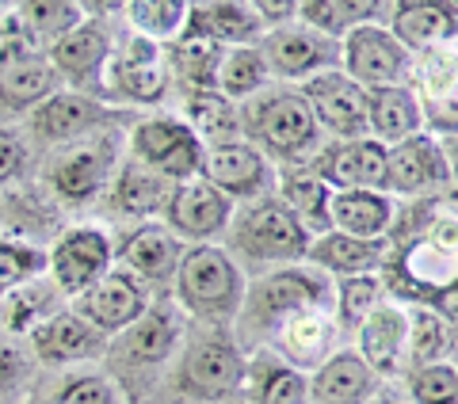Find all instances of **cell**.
Instances as JSON below:
<instances>
[{
	"label": "cell",
	"mask_w": 458,
	"mask_h": 404,
	"mask_svg": "<svg viewBox=\"0 0 458 404\" xmlns=\"http://www.w3.org/2000/svg\"><path fill=\"white\" fill-rule=\"evenodd\" d=\"M183 328L188 316L168 294H157L149 309L138 316L131 328H123L119 336L107 343V366H111V385L119 382L131 397H146L165 374V366L180 355L183 348Z\"/></svg>",
	"instance_id": "obj_1"
},
{
	"label": "cell",
	"mask_w": 458,
	"mask_h": 404,
	"mask_svg": "<svg viewBox=\"0 0 458 404\" xmlns=\"http://www.w3.org/2000/svg\"><path fill=\"white\" fill-rule=\"evenodd\" d=\"M237 111L241 141H249L256 153H264L279 168L310 164L325 146L321 126L298 88H264L260 96L237 104Z\"/></svg>",
	"instance_id": "obj_2"
},
{
	"label": "cell",
	"mask_w": 458,
	"mask_h": 404,
	"mask_svg": "<svg viewBox=\"0 0 458 404\" xmlns=\"http://www.w3.org/2000/svg\"><path fill=\"white\" fill-rule=\"evenodd\" d=\"M225 240H229L225 256L233 259L237 267L256 264V267L276 271V267L306 264L313 237L276 195H267V198L233 206V218L225 225Z\"/></svg>",
	"instance_id": "obj_3"
},
{
	"label": "cell",
	"mask_w": 458,
	"mask_h": 404,
	"mask_svg": "<svg viewBox=\"0 0 458 404\" xmlns=\"http://www.w3.org/2000/svg\"><path fill=\"white\" fill-rule=\"evenodd\" d=\"M245 271L225 256L218 244H191L172 279V301L183 316H195L203 324H233L245 301Z\"/></svg>",
	"instance_id": "obj_4"
},
{
	"label": "cell",
	"mask_w": 458,
	"mask_h": 404,
	"mask_svg": "<svg viewBox=\"0 0 458 404\" xmlns=\"http://www.w3.org/2000/svg\"><path fill=\"white\" fill-rule=\"evenodd\" d=\"M313 309H333V279L321 275L310 264L276 267V271H264L252 286H245L237 324L249 328L264 348L271 340V332H279L286 321L313 313Z\"/></svg>",
	"instance_id": "obj_5"
},
{
	"label": "cell",
	"mask_w": 458,
	"mask_h": 404,
	"mask_svg": "<svg viewBox=\"0 0 458 404\" xmlns=\"http://www.w3.org/2000/svg\"><path fill=\"white\" fill-rule=\"evenodd\" d=\"M382 195L394 202H417V198H443L454 195V156L451 146H443L439 134H412L409 141L386 149L382 168Z\"/></svg>",
	"instance_id": "obj_6"
},
{
	"label": "cell",
	"mask_w": 458,
	"mask_h": 404,
	"mask_svg": "<svg viewBox=\"0 0 458 404\" xmlns=\"http://www.w3.org/2000/svg\"><path fill=\"white\" fill-rule=\"evenodd\" d=\"M119 153L123 138L114 126H104L96 134L73 141V146H65L50 164V191L69 206H89L92 198H99L111 187L114 172L123 164Z\"/></svg>",
	"instance_id": "obj_7"
},
{
	"label": "cell",
	"mask_w": 458,
	"mask_h": 404,
	"mask_svg": "<svg viewBox=\"0 0 458 404\" xmlns=\"http://www.w3.org/2000/svg\"><path fill=\"white\" fill-rule=\"evenodd\" d=\"M245 366H249V355L241 351V343L233 336H225L222 328H214L180 355L176 382L191 400L214 404L245 389Z\"/></svg>",
	"instance_id": "obj_8"
},
{
	"label": "cell",
	"mask_w": 458,
	"mask_h": 404,
	"mask_svg": "<svg viewBox=\"0 0 458 404\" xmlns=\"http://www.w3.org/2000/svg\"><path fill=\"white\" fill-rule=\"evenodd\" d=\"M168 62L165 46L149 38H126L119 50H111L104 73H99V88L114 104H138V107H157L168 96Z\"/></svg>",
	"instance_id": "obj_9"
},
{
	"label": "cell",
	"mask_w": 458,
	"mask_h": 404,
	"mask_svg": "<svg viewBox=\"0 0 458 404\" xmlns=\"http://www.w3.org/2000/svg\"><path fill=\"white\" fill-rule=\"evenodd\" d=\"M340 73L363 92L412 84V54L386 31V23H363L340 38Z\"/></svg>",
	"instance_id": "obj_10"
},
{
	"label": "cell",
	"mask_w": 458,
	"mask_h": 404,
	"mask_svg": "<svg viewBox=\"0 0 458 404\" xmlns=\"http://www.w3.org/2000/svg\"><path fill=\"white\" fill-rule=\"evenodd\" d=\"M203 156L207 149L199 146L183 119H168V114H153L141 119L131 130V161L146 164L168 183H188L203 176Z\"/></svg>",
	"instance_id": "obj_11"
},
{
	"label": "cell",
	"mask_w": 458,
	"mask_h": 404,
	"mask_svg": "<svg viewBox=\"0 0 458 404\" xmlns=\"http://www.w3.org/2000/svg\"><path fill=\"white\" fill-rule=\"evenodd\" d=\"M111 267H114V244L107 237V229L99 225L65 229L47 252L50 282L69 298H81L84 290H92Z\"/></svg>",
	"instance_id": "obj_12"
},
{
	"label": "cell",
	"mask_w": 458,
	"mask_h": 404,
	"mask_svg": "<svg viewBox=\"0 0 458 404\" xmlns=\"http://www.w3.org/2000/svg\"><path fill=\"white\" fill-rule=\"evenodd\" d=\"M260 54L267 62L271 80H310L318 73H333L340 69V42L310 31L306 23H283L276 31L260 35Z\"/></svg>",
	"instance_id": "obj_13"
},
{
	"label": "cell",
	"mask_w": 458,
	"mask_h": 404,
	"mask_svg": "<svg viewBox=\"0 0 458 404\" xmlns=\"http://www.w3.org/2000/svg\"><path fill=\"white\" fill-rule=\"evenodd\" d=\"M298 92H302V99L310 104L321 134H328L333 141L367 138V92L355 80L344 77L340 69L302 80Z\"/></svg>",
	"instance_id": "obj_14"
},
{
	"label": "cell",
	"mask_w": 458,
	"mask_h": 404,
	"mask_svg": "<svg viewBox=\"0 0 458 404\" xmlns=\"http://www.w3.org/2000/svg\"><path fill=\"white\" fill-rule=\"evenodd\" d=\"M54 92H62V77L50 57L8 31L0 46V111H35Z\"/></svg>",
	"instance_id": "obj_15"
},
{
	"label": "cell",
	"mask_w": 458,
	"mask_h": 404,
	"mask_svg": "<svg viewBox=\"0 0 458 404\" xmlns=\"http://www.w3.org/2000/svg\"><path fill=\"white\" fill-rule=\"evenodd\" d=\"M180 259H183V240L165 222H141L114 248V267L131 271L149 294L172 286Z\"/></svg>",
	"instance_id": "obj_16"
},
{
	"label": "cell",
	"mask_w": 458,
	"mask_h": 404,
	"mask_svg": "<svg viewBox=\"0 0 458 404\" xmlns=\"http://www.w3.org/2000/svg\"><path fill=\"white\" fill-rule=\"evenodd\" d=\"M203 180L237 206V202H256L276 191V164L264 153H256L249 141H233V146L207 149Z\"/></svg>",
	"instance_id": "obj_17"
},
{
	"label": "cell",
	"mask_w": 458,
	"mask_h": 404,
	"mask_svg": "<svg viewBox=\"0 0 458 404\" xmlns=\"http://www.w3.org/2000/svg\"><path fill=\"white\" fill-rule=\"evenodd\" d=\"M149 301H153V294L131 275V271L111 267L92 290L73 298L69 309H73L77 316H84L92 328H99L104 336H119L123 328H131L138 316L149 309Z\"/></svg>",
	"instance_id": "obj_18"
},
{
	"label": "cell",
	"mask_w": 458,
	"mask_h": 404,
	"mask_svg": "<svg viewBox=\"0 0 458 404\" xmlns=\"http://www.w3.org/2000/svg\"><path fill=\"white\" fill-rule=\"evenodd\" d=\"M161 218L176 237H188L195 244H214L218 237H225V225L233 218V202L199 176L172 187Z\"/></svg>",
	"instance_id": "obj_19"
},
{
	"label": "cell",
	"mask_w": 458,
	"mask_h": 404,
	"mask_svg": "<svg viewBox=\"0 0 458 404\" xmlns=\"http://www.w3.org/2000/svg\"><path fill=\"white\" fill-rule=\"evenodd\" d=\"M104 126H111V111L96 96L73 92V88L54 92L31 111V130L47 146H73V141L89 138Z\"/></svg>",
	"instance_id": "obj_20"
},
{
	"label": "cell",
	"mask_w": 458,
	"mask_h": 404,
	"mask_svg": "<svg viewBox=\"0 0 458 404\" xmlns=\"http://www.w3.org/2000/svg\"><path fill=\"white\" fill-rule=\"evenodd\" d=\"M310 168L333 187V191H382L386 146L370 138L355 141H325Z\"/></svg>",
	"instance_id": "obj_21"
},
{
	"label": "cell",
	"mask_w": 458,
	"mask_h": 404,
	"mask_svg": "<svg viewBox=\"0 0 458 404\" xmlns=\"http://www.w3.org/2000/svg\"><path fill=\"white\" fill-rule=\"evenodd\" d=\"M264 348L276 351L286 366L313 374L328 355L340 351V324H336L333 309H313V313L286 321L279 332H271V340Z\"/></svg>",
	"instance_id": "obj_22"
},
{
	"label": "cell",
	"mask_w": 458,
	"mask_h": 404,
	"mask_svg": "<svg viewBox=\"0 0 458 404\" xmlns=\"http://www.w3.org/2000/svg\"><path fill=\"white\" fill-rule=\"evenodd\" d=\"M405 343H409V321H405V309L394 306V301H382L355 328V355L370 366L375 378H401L409 370Z\"/></svg>",
	"instance_id": "obj_23"
},
{
	"label": "cell",
	"mask_w": 458,
	"mask_h": 404,
	"mask_svg": "<svg viewBox=\"0 0 458 404\" xmlns=\"http://www.w3.org/2000/svg\"><path fill=\"white\" fill-rule=\"evenodd\" d=\"M111 336H104L99 328H92L84 316L73 309H57L31 332V348L42 363L65 366V363H92V358L107 355Z\"/></svg>",
	"instance_id": "obj_24"
},
{
	"label": "cell",
	"mask_w": 458,
	"mask_h": 404,
	"mask_svg": "<svg viewBox=\"0 0 458 404\" xmlns=\"http://www.w3.org/2000/svg\"><path fill=\"white\" fill-rule=\"evenodd\" d=\"M264 35L260 20L252 16L245 0H203V4H188V20H183L180 38L210 42V46L233 50V46H256Z\"/></svg>",
	"instance_id": "obj_25"
},
{
	"label": "cell",
	"mask_w": 458,
	"mask_h": 404,
	"mask_svg": "<svg viewBox=\"0 0 458 404\" xmlns=\"http://www.w3.org/2000/svg\"><path fill=\"white\" fill-rule=\"evenodd\" d=\"M390 31L401 46H405L412 57L439 50V46H454L458 35V20H454V4H428V0H401V4H390Z\"/></svg>",
	"instance_id": "obj_26"
},
{
	"label": "cell",
	"mask_w": 458,
	"mask_h": 404,
	"mask_svg": "<svg viewBox=\"0 0 458 404\" xmlns=\"http://www.w3.org/2000/svg\"><path fill=\"white\" fill-rule=\"evenodd\" d=\"M306 378H310V404H367L378 393V378L355 355V348H340L336 355H328Z\"/></svg>",
	"instance_id": "obj_27"
},
{
	"label": "cell",
	"mask_w": 458,
	"mask_h": 404,
	"mask_svg": "<svg viewBox=\"0 0 458 404\" xmlns=\"http://www.w3.org/2000/svg\"><path fill=\"white\" fill-rule=\"evenodd\" d=\"M47 57L57 69L62 84L69 80V84H77L73 92H84L89 84L99 80V73H104V65L111 57V35L96 20H84L77 31H69L62 42H54L47 50Z\"/></svg>",
	"instance_id": "obj_28"
},
{
	"label": "cell",
	"mask_w": 458,
	"mask_h": 404,
	"mask_svg": "<svg viewBox=\"0 0 458 404\" xmlns=\"http://www.w3.org/2000/svg\"><path fill=\"white\" fill-rule=\"evenodd\" d=\"M424 130V111L412 84H397V88H370L367 92V138L378 146H397Z\"/></svg>",
	"instance_id": "obj_29"
},
{
	"label": "cell",
	"mask_w": 458,
	"mask_h": 404,
	"mask_svg": "<svg viewBox=\"0 0 458 404\" xmlns=\"http://www.w3.org/2000/svg\"><path fill=\"white\" fill-rule=\"evenodd\" d=\"M390 244L386 240H360L344 233H321L310 240L306 264L318 267L328 279H348V275H378L386 264Z\"/></svg>",
	"instance_id": "obj_30"
},
{
	"label": "cell",
	"mask_w": 458,
	"mask_h": 404,
	"mask_svg": "<svg viewBox=\"0 0 458 404\" xmlns=\"http://www.w3.org/2000/svg\"><path fill=\"white\" fill-rule=\"evenodd\" d=\"M394 206L397 202L382 191H333V202H328V233L386 240V229L394 222Z\"/></svg>",
	"instance_id": "obj_31"
},
{
	"label": "cell",
	"mask_w": 458,
	"mask_h": 404,
	"mask_svg": "<svg viewBox=\"0 0 458 404\" xmlns=\"http://www.w3.org/2000/svg\"><path fill=\"white\" fill-rule=\"evenodd\" d=\"M276 198L294 214L310 237L328 233V202H333V187H328L310 164L279 168L276 172Z\"/></svg>",
	"instance_id": "obj_32"
},
{
	"label": "cell",
	"mask_w": 458,
	"mask_h": 404,
	"mask_svg": "<svg viewBox=\"0 0 458 404\" xmlns=\"http://www.w3.org/2000/svg\"><path fill=\"white\" fill-rule=\"evenodd\" d=\"M84 4H73V0H35V4H20L8 20V31L23 38L27 46H35L47 54L54 42H62L69 31H77L84 23Z\"/></svg>",
	"instance_id": "obj_33"
},
{
	"label": "cell",
	"mask_w": 458,
	"mask_h": 404,
	"mask_svg": "<svg viewBox=\"0 0 458 404\" xmlns=\"http://www.w3.org/2000/svg\"><path fill=\"white\" fill-rule=\"evenodd\" d=\"M245 393L249 404H310V378L260 348L245 366Z\"/></svg>",
	"instance_id": "obj_34"
},
{
	"label": "cell",
	"mask_w": 458,
	"mask_h": 404,
	"mask_svg": "<svg viewBox=\"0 0 458 404\" xmlns=\"http://www.w3.org/2000/svg\"><path fill=\"white\" fill-rule=\"evenodd\" d=\"M172 187L176 183L157 176V172H149L146 164L126 161V164H119V172H114L107 195H111V202H114V210L119 214L149 222V218H157V214H165V202L172 195Z\"/></svg>",
	"instance_id": "obj_35"
},
{
	"label": "cell",
	"mask_w": 458,
	"mask_h": 404,
	"mask_svg": "<svg viewBox=\"0 0 458 404\" xmlns=\"http://www.w3.org/2000/svg\"><path fill=\"white\" fill-rule=\"evenodd\" d=\"M409 321V343H405V363L409 370L420 366H436V363H454V321L443 316L439 309H424V306H409L405 309Z\"/></svg>",
	"instance_id": "obj_36"
},
{
	"label": "cell",
	"mask_w": 458,
	"mask_h": 404,
	"mask_svg": "<svg viewBox=\"0 0 458 404\" xmlns=\"http://www.w3.org/2000/svg\"><path fill=\"white\" fill-rule=\"evenodd\" d=\"M183 126L199 138L203 149L241 141V111L222 92H195L183 99Z\"/></svg>",
	"instance_id": "obj_37"
},
{
	"label": "cell",
	"mask_w": 458,
	"mask_h": 404,
	"mask_svg": "<svg viewBox=\"0 0 458 404\" xmlns=\"http://www.w3.org/2000/svg\"><path fill=\"white\" fill-rule=\"evenodd\" d=\"M222 57H225L222 46H210V42H195V38H176L172 46H165L168 77L176 80L188 96H195V92H218Z\"/></svg>",
	"instance_id": "obj_38"
},
{
	"label": "cell",
	"mask_w": 458,
	"mask_h": 404,
	"mask_svg": "<svg viewBox=\"0 0 458 404\" xmlns=\"http://www.w3.org/2000/svg\"><path fill=\"white\" fill-rule=\"evenodd\" d=\"M386 8L390 4H375V0H302L298 4V23H306L310 31L340 42L355 27L378 23Z\"/></svg>",
	"instance_id": "obj_39"
},
{
	"label": "cell",
	"mask_w": 458,
	"mask_h": 404,
	"mask_svg": "<svg viewBox=\"0 0 458 404\" xmlns=\"http://www.w3.org/2000/svg\"><path fill=\"white\" fill-rule=\"evenodd\" d=\"M57 309H62V290L42 275L4 294V324H8V332H20V336H31Z\"/></svg>",
	"instance_id": "obj_40"
},
{
	"label": "cell",
	"mask_w": 458,
	"mask_h": 404,
	"mask_svg": "<svg viewBox=\"0 0 458 404\" xmlns=\"http://www.w3.org/2000/svg\"><path fill=\"white\" fill-rule=\"evenodd\" d=\"M271 84L267 62L260 46H233L225 50L222 69H218V92L229 99V104H245V99L260 96Z\"/></svg>",
	"instance_id": "obj_41"
},
{
	"label": "cell",
	"mask_w": 458,
	"mask_h": 404,
	"mask_svg": "<svg viewBox=\"0 0 458 404\" xmlns=\"http://www.w3.org/2000/svg\"><path fill=\"white\" fill-rule=\"evenodd\" d=\"M123 12L134 35L157 42V46H172L183 31V20H188L183 0H134V4H123Z\"/></svg>",
	"instance_id": "obj_42"
},
{
	"label": "cell",
	"mask_w": 458,
	"mask_h": 404,
	"mask_svg": "<svg viewBox=\"0 0 458 404\" xmlns=\"http://www.w3.org/2000/svg\"><path fill=\"white\" fill-rule=\"evenodd\" d=\"M382 282L378 275H348L333 279V316L340 332H355L370 313L382 306Z\"/></svg>",
	"instance_id": "obj_43"
},
{
	"label": "cell",
	"mask_w": 458,
	"mask_h": 404,
	"mask_svg": "<svg viewBox=\"0 0 458 404\" xmlns=\"http://www.w3.org/2000/svg\"><path fill=\"white\" fill-rule=\"evenodd\" d=\"M409 404H458V370L454 363H436L405 370Z\"/></svg>",
	"instance_id": "obj_44"
},
{
	"label": "cell",
	"mask_w": 458,
	"mask_h": 404,
	"mask_svg": "<svg viewBox=\"0 0 458 404\" xmlns=\"http://www.w3.org/2000/svg\"><path fill=\"white\" fill-rule=\"evenodd\" d=\"M47 271V252L23 240H4L0 237V294L16 290V286L38 279Z\"/></svg>",
	"instance_id": "obj_45"
},
{
	"label": "cell",
	"mask_w": 458,
	"mask_h": 404,
	"mask_svg": "<svg viewBox=\"0 0 458 404\" xmlns=\"http://www.w3.org/2000/svg\"><path fill=\"white\" fill-rule=\"evenodd\" d=\"M54 404H114V385L99 374H81L57 389Z\"/></svg>",
	"instance_id": "obj_46"
},
{
	"label": "cell",
	"mask_w": 458,
	"mask_h": 404,
	"mask_svg": "<svg viewBox=\"0 0 458 404\" xmlns=\"http://www.w3.org/2000/svg\"><path fill=\"white\" fill-rule=\"evenodd\" d=\"M27 161H31V153H27V141L16 134V130L0 126V187L16 183L23 172H27Z\"/></svg>",
	"instance_id": "obj_47"
},
{
	"label": "cell",
	"mask_w": 458,
	"mask_h": 404,
	"mask_svg": "<svg viewBox=\"0 0 458 404\" xmlns=\"http://www.w3.org/2000/svg\"><path fill=\"white\" fill-rule=\"evenodd\" d=\"M27 374H31L27 355L16 348V343H0V397L16 393V389L27 382Z\"/></svg>",
	"instance_id": "obj_48"
},
{
	"label": "cell",
	"mask_w": 458,
	"mask_h": 404,
	"mask_svg": "<svg viewBox=\"0 0 458 404\" xmlns=\"http://www.w3.org/2000/svg\"><path fill=\"white\" fill-rule=\"evenodd\" d=\"M249 8H252V16L260 20L264 31H276V27L298 20V4H294V0H252Z\"/></svg>",
	"instance_id": "obj_49"
},
{
	"label": "cell",
	"mask_w": 458,
	"mask_h": 404,
	"mask_svg": "<svg viewBox=\"0 0 458 404\" xmlns=\"http://www.w3.org/2000/svg\"><path fill=\"white\" fill-rule=\"evenodd\" d=\"M367 404H409V400H401V397H394V393H375Z\"/></svg>",
	"instance_id": "obj_50"
},
{
	"label": "cell",
	"mask_w": 458,
	"mask_h": 404,
	"mask_svg": "<svg viewBox=\"0 0 458 404\" xmlns=\"http://www.w3.org/2000/svg\"><path fill=\"white\" fill-rule=\"evenodd\" d=\"M8 42V20H0V46Z\"/></svg>",
	"instance_id": "obj_51"
},
{
	"label": "cell",
	"mask_w": 458,
	"mask_h": 404,
	"mask_svg": "<svg viewBox=\"0 0 458 404\" xmlns=\"http://www.w3.org/2000/svg\"><path fill=\"white\" fill-rule=\"evenodd\" d=\"M0 222H4V206H0Z\"/></svg>",
	"instance_id": "obj_52"
}]
</instances>
